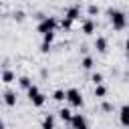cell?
<instances>
[{
	"mask_svg": "<svg viewBox=\"0 0 129 129\" xmlns=\"http://www.w3.org/2000/svg\"><path fill=\"white\" fill-rule=\"evenodd\" d=\"M52 99H54L56 103H60V101H64V91H62V89H56V91L52 93Z\"/></svg>",
	"mask_w": 129,
	"mask_h": 129,
	"instance_id": "18",
	"label": "cell"
},
{
	"mask_svg": "<svg viewBox=\"0 0 129 129\" xmlns=\"http://www.w3.org/2000/svg\"><path fill=\"white\" fill-rule=\"evenodd\" d=\"M95 97H99V99H103V97H107V87L105 85H95Z\"/></svg>",
	"mask_w": 129,
	"mask_h": 129,
	"instance_id": "16",
	"label": "cell"
},
{
	"mask_svg": "<svg viewBox=\"0 0 129 129\" xmlns=\"http://www.w3.org/2000/svg\"><path fill=\"white\" fill-rule=\"evenodd\" d=\"M0 129H6V125H4V119L0 117Z\"/></svg>",
	"mask_w": 129,
	"mask_h": 129,
	"instance_id": "26",
	"label": "cell"
},
{
	"mask_svg": "<svg viewBox=\"0 0 129 129\" xmlns=\"http://www.w3.org/2000/svg\"><path fill=\"white\" fill-rule=\"evenodd\" d=\"M50 46H52V44H48V42H40V52H42V54L50 52Z\"/></svg>",
	"mask_w": 129,
	"mask_h": 129,
	"instance_id": "23",
	"label": "cell"
},
{
	"mask_svg": "<svg viewBox=\"0 0 129 129\" xmlns=\"http://www.w3.org/2000/svg\"><path fill=\"white\" fill-rule=\"evenodd\" d=\"M54 123H56V119H54V115H44V119H42V125H40V129H54Z\"/></svg>",
	"mask_w": 129,
	"mask_h": 129,
	"instance_id": "13",
	"label": "cell"
},
{
	"mask_svg": "<svg viewBox=\"0 0 129 129\" xmlns=\"http://www.w3.org/2000/svg\"><path fill=\"white\" fill-rule=\"evenodd\" d=\"M0 81H2L4 85H10V83H14V81H16V75H14V71H10V69H4V71H2V75H0Z\"/></svg>",
	"mask_w": 129,
	"mask_h": 129,
	"instance_id": "10",
	"label": "cell"
},
{
	"mask_svg": "<svg viewBox=\"0 0 129 129\" xmlns=\"http://www.w3.org/2000/svg\"><path fill=\"white\" fill-rule=\"evenodd\" d=\"M64 101H69L73 107H77V109H81L83 105H85V99H83V93L77 89V87H71V89H67L64 91Z\"/></svg>",
	"mask_w": 129,
	"mask_h": 129,
	"instance_id": "3",
	"label": "cell"
},
{
	"mask_svg": "<svg viewBox=\"0 0 129 129\" xmlns=\"http://www.w3.org/2000/svg\"><path fill=\"white\" fill-rule=\"evenodd\" d=\"M18 85H20V89L28 91V89L32 87V79H30V77H26V75H22V77H18Z\"/></svg>",
	"mask_w": 129,
	"mask_h": 129,
	"instance_id": "15",
	"label": "cell"
},
{
	"mask_svg": "<svg viewBox=\"0 0 129 129\" xmlns=\"http://www.w3.org/2000/svg\"><path fill=\"white\" fill-rule=\"evenodd\" d=\"M52 40H54V32H46V34H42V42L52 44Z\"/></svg>",
	"mask_w": 129,
	"mask_h": 129,
	"instance_id": "21",
	"label": "cell"
},
{
	"mask_svg": "<svg viewBox=\"0 0 129 129\" xmlns=\"http://www.w3.org/2000/svg\"><path fill=\"white\" fill-rule=\"evenodd\" d=\"M58 119H60V121H64V123H71V119H73V111H71L69 107L58 109Z\"/></svg>",
	"mask_w": 129,
	"mask_h": 129,
	"instance_id": "12",
	"label": "cell"
},
{
	"mask_svg": "<svg viewBox=\"0 0 129 129\" xmlns=\"http://www.w3.org/2000/svg\"><path fill=\"white\" fill-rule=\"evenodd\" d=\"M73 129H89L87 127V117L83 115V113H73V119H71V123H69Z\"/></svg>",
	"mask_w": 129,
	"mask_h": 129,
	"instance_id": "5",
	"label": "cell"
},
{
	"mask_svg": "<svg viewBox=\"0 0 129 129\" xmlns=\"http://www.w3.org/2000/svg\"><path fill=\"white\" fill-rule=\"evenodd\" d=\"M101 109H103V111H105V113H109V111H113V105H111V103H109V101H105V103H103V105H101Z\"/></svg>",
	"mask_w": 129,
	"mask_h": 129,
	"instance_id": "24",
	"label": "cell"
},
{
	"mask_svg": "<svg viewBox=\"0 0 129 129\" xmlns=\"http://www.w3.org/2000/svg\"><path fill=\"white\" fill-rule=\"evenodd\" d=\"M93 46L97 48V52H107V46H109V42H107V38L105 36H97L95 38V42H93Z\"/></svg>",
	"mask_w": 129,
	"mask_h": 129,
	"instance_id": "8",
	"label": "cell"
},
{
	"mask_svg": "<svg viewBox=\"0 0 129 129\" xmlns=\"http://www.w3.org/2000/svg\"><path fill=\"white\" fill-rule=\"evenodd\" d=\"M2 101H4L8 107H14V105H16V101H18V97H16V93H14V91H4V93H2Z\"/></svg>",
	"mask_w": 129,
	"mask_h": 129,
	"instance_id": "9",
	"label": "cell"
},
{
	"mask_svg": "<svg viewBox=\"0 0 129 129\" xmlns=\"http://www.w3.org/2000/svg\"><path fill=\"white\" fill-rule=\"evenodd\" d=\"M87 14L93 18L95 14H99V6H97V4H89V8H87Z\"/></svg>",
	"mask_w": 129,
	"mask_h": 129,
	"instance_id": "19",
	"label": "cell"
},
{
	"mask_svg": "<svg viewBox=\"0 0 129 129\" xmlns=\"http://www.w3.org/2000/svg\"><path fill=\"white\" fill-rule=\"evenodd\" d=\"M103 81H105L103 73H93V75H91V83H93V85H103Z\"/></svg>",
	"mask_w": 129,
	"mask_h": 129,
	"instance_id": "17",
	"label": "cell"
},
{
	"mask_svg": "<svg viewBox=\"0 0 129 129\" xmlns=\"http://www.w3.org/2000/svg\"><path fill=\"white\" fill-rule=\"evenodd\" d=\"M56 26H58V20H56L54 16H44L42 20H38V24H36V32L42 36V34H46V32H54Z\"/></svg>",
	"mask_w": 129,
	"mask_h": 129,
	"instance_id": "2",
	"label": "cell"
},
{
	"mask_svg": "<svg viewBox=\"0 0 129 129\" xmlns=\"http://www.w3.org/2000/svg\"><path fill=\"white\" fill-rule=\"evenodd\" d=\"M64 20H69V22H75V20H79L81 18V6L79 4H73V6H69L67 10H64V16H62Z\"/></svg>",
	"mask_w": 129,
	"mask_h": 129,
	"instance_id": "4",
	"label": "cell"
},
{
	"mask_svg": "<svg viewBox=\"0 0 129 129\" xmlns=\"http://www.w3.org/2000/svg\"><path fill=\"white\" fill-rule=\"evenodd\" d=\"M0 99H2V93H0Z\"/></svg>",
	"mask_w": 129,
	"mask_h": 129,
	"instance_id": "27",
	"label": "cell"
},
{
	"mask_svg": "<svg viewBox=\"0 0 129 129\" xmlns=\"http://www.w3.org/2000/svg\"><path fill=\"white\" fill-rule=\"evenodd\" d=\"M125 52L129 54V36H127V40H125Z\"/></svg>",
	"mask_w": 129,
	"mask_h": 129,
	"instance_id": "25",
	"label": "cell"
},
{
	"mask_svg": "<svg viewBox=\"0 0 129 129\" xmlns=\"http://www.w3.org/2000/svg\"><path fill=\"white\" fill-rule=\"evenodd\" d=\"M119 123L123 127H129V103H123L119 109Z\"/></svg>",
	"mask_w": 129,
	"mask_h": 129,
	"instance_id": "6",
	"label": "cell"
},
{
	"mask_svg": "<svg viewBox=\"0 0 129 129\" xmlns=\"http://www.w3.org/2000/svg\"><path fill=\"white\" fill-rule=\"evenodd\" d=\"M12 16H14V20H16V22H22V20H24V18H26V14H24V12H22V10H18V12H14V14H12Z\"/></svg>",
	"mask_w": 129,
	"mask_h": 129,
	"instance_id": "22",
	"label": "cell"
},
{
	"mask_svg": "<svg viewBox=\"0 0 129 129\" xmlns=\"http://www.w3.org/2000/svg\"><path fill=\"white\" fill-rule=\"evenodd\" d=\"M81 67H83L85 71H91V69L95 67V58H93V56H89V54H87V56H83V58H81Z\"/></svg>",
	"mask_w": 129,
	"mask_h": 129,
	"instance_id": "14",
	"label": "cell"
},
{
	"mask_svg": "<svg viewBox=\"0 0 129 129\" xmlns=\"http://www.w3.org/2000/svg\"><path fill=\"white\" fill-rule=\"evenodd\" d=\"M30 103H32V107H42V105L46 103V95L40 91V93H36L34 97H30Z\"/></svg>",
	"mask_w": 129,
	"mask_h": 129,
	"instance_id": "11",
	"label": "cell"
},
{
	"mask_svg": "<svg viewBox=\"0 0 129 129\" xmlns=\"http://www.w3.org/2000/svg\"><path fill=\"white\" fill-rule=\"evenodd\" d=\"M107 16H109V20H111L113 30H125V26H127V16H125V12H121V10H117V8H109V10H107Z\"/></svg>",
	"mask_w": 129,
	"mask_h": 129,
	"instance_id": "1",
	"label": "cell"
},
{
	"mask_svg": "<svg viewBox=\"0 0 129 129\" xmlns=\"http://www.w3.org/2000/svg\"><path fill=\"white\" fill-rule=\"evenodd\" d=\"M81 32H83V34H87V36H91V34L95 32V20H93V18L83 20V24H81Z\"/></svg>",
	"mask_w": 129,
	"mask_h": 129,
	"instance_id": "7",
	"label": "cell"
},
{
	"mask_svg": "<svg viewBox=\"0 0 129 129\" xmlns=\"http://www.w3.org/2000/svg\"><path fill=\"white\" fill-rule=\"evenodd\" d=\"M36 93H40V89H38V85H34V83H32V87L26 91V95H28V99H30V97H34Z\"/></svg>",
	"mask_w": 129,
	"mask_h": 129,
	"instance_id": "20",
	"label": "cell"
}]
</instances>
